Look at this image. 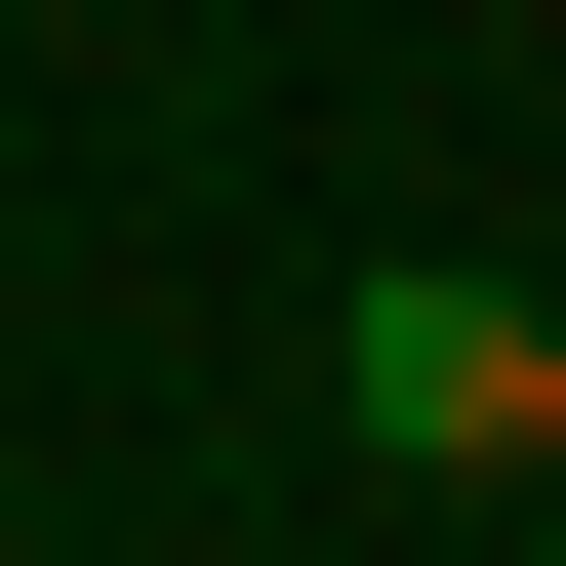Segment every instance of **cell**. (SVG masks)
I'll return each instance as SVG.
<instances>
[{"label":"cell","instance_id":"obj_1","mask_svg":"<svg viewBox=\"0 0 566 566\" xmlns=\"http://www.w3.org/2000/svg\"><path fill=\"white\" fill-rule=\"evenodd\" d=\"M324 405H365V485H566V283H485V243L324 283Z\"/></svg>","mask_w":566,"mask_h":566}]
</instances>
